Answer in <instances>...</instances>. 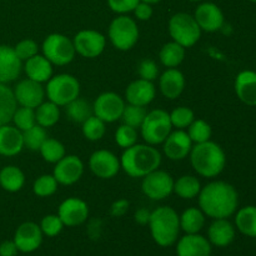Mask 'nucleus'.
<instances>
[{
  "mask_svg": "<svg viewBox=\"0 0 256 256\" xmlns=\"http://www.w3.org/2000/svg\"><path fill=\"white\" fill-rule=\"evenodd\" d=\"M198 202L205 216L212 220L229 219L239 208V194L234 185L222 180H214L202 186Z\"/></svg>",
  "mask_w": 256,
  "mask_h": 256,
  "instance_id": "1",
  "label": "nucleus"
},
{
  "mask_svg": "<svg viewBox=\"0 0 256 256\" xmlns=\"http://www.w3.org/2000/svg\"><path fill=\"white\" fill-rule=\"evenodd\" d=\"M162 152L149 144H135L124 149L120 156L122 169L130 178H144L162 165Z\"/></svg>",
  "mask_w": 256,
  "mask_h": 256,
  "instance_id": "2",
  "label": "nucleus"
},
{
  "mask_svg": "<svg viewBox=\"0 0 256 256\" xmlns=\"http://www.w3.org/2000/svg\"><path fill=\"white\" fill-rule=\"evenodd\" d=\"M189 158L195 172L206 179L219 176L226 166V154L224 149L212 140L192 145Z\"/></svg>",
  "mask_w": 256,
  "mask_h": 256,
  "instance_id": "3",
  "label": "nucleus"
},
{
  "mask_svg": "<svg viewBox=\"0 0 256 256\" xmlns=\"http://www.w3.org/2000/svg\"><path fill=\"white\" fill-rule=\"evenodd\" d=\"M148 225L152 240L159 246H172L179 239L180 219L174 208L159 206L152 210Z\"/></svg>",
  "mask_w": 256,
  "mask_h": 256,
  "instance_id": "4",
  "label": "nucleus"
},
{
  "mask_svg": "<svg viewBox=\"0 0 256 256\" xmlns=\"http://www.w3.org/2000/svg\"><path fill=\"white\" fill-rule=\"evenodd\" d=\"M168 30L172 42H178L185 49L194 46L200 40L202 32L194 15L182 12H176L170 18Z\"/></svg>",
  "mask_w": 256,
  "mask_h": 256,
  "instance_id": "5",
  "label": "nucleus"
},
{
  "mask_svg": "<svg viewBox=\"0 0 256 256\" xmlns=\"http://www.w3.org/2000/svg\"><path fill=\"white\" fill-rule=\"evenodd\" d=\"M139 26L136 20L128 15H118L110 22L108 38L115 49L120 52L132 50L139 40Z\"/></svg>",
  "mask_w": 256,
  "mask_h": 256,
  "instance_id": "6",
  "label": "nucleus"
},
{
  "mask_svg": "<svg viewBox=\"0 0 256 256\" xmlns=\"http://www.w3.org/2000/svg\"><path fill=\"white\" fill-rule=\"evenodd\" d=\"M172 132V125L170 122V115L164 109H154L148 112L142 126L140 135L145 144L158 146L162 144L168 135Z\"/></svg>",
  "mask_w": 256,
  "mask_h": 256,
  "instance_id": "7",
  "label": "nucleus"
},
{
  "mask_svg": "<svg viewBox=\"0 0 256 256\" xmlns=\"http://www.w3.org/2000/svg\"><path fill=\"white\" fill-rule=\"evenodd\" d=\"M45 94L48 100L58 106H66L70 102L79 98L80 82L74 75L66 72L52 75L46 82Z\"/></svg>",
  "mask_w": 256,
  "mask_h": 256,
  "instance_id": "8",
  "label": "nucleus"
},
{
  "mask_svg": "<svg viewBox=\"0 0 256 256\" xmlns=\"http://www.w3.org/2000/svg\"><path fill=\"white\" fill-rule=\"evenodd\" d=\"M42 55L56 66L69 65L76 55L72 39L60 32H52L48 35L42 42Z\"/></svg>",
  "mask_w": 256,
  "mask_h": 256,
  "instance_id": "9",
  "label": "nucleus"
},
{
  "mask_svg": "<svg viewBox=\"0 0 256 256\" xmlns=\"http://www.w3.org/2000/svg\"><path fill=\"white\" fill-rule=\"evenodd\" d=\"M142 192L154 202L166 199L174 192V178L165 170H154L142 178Z\"/></svg>",
  "mask_w": 256,
  "mask_h": 256,
  "instance_id": "10",
  "label": "nucleus"
},
{
  "mask_svg": "<svg viewBox=\"0 0 256 256\" xmlns=\"http://www.w3.org/2000/svg\"><path fill=\"white\" fill-rule=\"evenodd\" d=\"M76 54L86 59H95L104 52L106 48V36L92 29L80 30L72 38Z\"/></svg>",
  "mask_w": 256,
  "mask_h": 256,
  "instance_id": "11",
  "label": "nucleus"
},
{
  "mask_svg": "<svg viewBox=\"0 0 256 256\" xmlns=\"http://www.w3.org/2000/svg\"><path fill=\"white\" fill-rule=\"evenodd\" d=\"M126 102L119 94L114 92H105L92 102V112L104 122L110 124L120 120Z\"/></svg>",
  "mask_w": 256,
  "mask_h": 256,
  "instance_id": "12",
  "label": "nucleus"
},
{
  "mask_svg": "<svg viewBox=\"0 0 256 256\" xmlns=\"http://www.w3.org/2000/svg\"><path fill=\"white\" fill-rule=\"evenodd\" d=\"M89 169L95 176L102 180L112 179L122 170L120 158L106 149L95 150L89 158Z\"/></svg>",
  "mask_w": 256,
  "mask_h": 256,
  "instance_id": "13",
  "label": "nucleus"
},
{
  "mask_svg": "<svg viewBox=\"0 0 256 256\" xmlns=\"http://www.w3.org/2000/svg\"><path fill=\"white\" fill-rule=\"evenodd\" d=\"M54 165L52 176L59 185H65V186L74 185L84 175V162L78 155H65Z\"/></svg>",
  "mask_w": 256,
  "mask_h": 256,
  "instance_id": "14",
  "label": "nucleus"
},
{
  "mask_svg": "<svg viewBox=\"0 0 256 256\" xmlns=\"http://www.w3.org/2000/svg\"><path fill=\"white\" fill-rule=\"evenodd\" d=\"M12 92L18 106L30 108V109H36L46 98L45 86H42V82H34L28 78L20 80L12 89Z\"/></svg>",
  "mask_w": 256,
  "mask_h": 256,
  "instance_id": "15",
  "label": "nucleus"
},
{
  "mask_svg": "<svg viewBox=\"0 0 256 256\" xmlns=\"http://www.w3.org/2000/svg\"><path fill=\"white\" fill-rule=\"evenodd\" d=\"M44 239L40 225L34 222H25L20 224L15 230L12 240L16 245L19 252H32L40 248Z\"/></svg>",
  "mask_w": 256,
  "mask_h": 256,
  "instance_id": "16",
  "label": "nucleus"
},
{
  "mask_svg": "<svg viewBox=\"0 0 256 256\" xmlns=\"http://www.w3.org/2000/svg\"><path fill=\"white\" fill-rule=\"evenodd\" d=\"M58 215L65 226H79V225L84 224L89 218V206H88L86 202L80 198H68L59 205Z\"/></svg>",
  "mask_w": 256,
  "mask_h": 256,
  "instance_id": "17",
  "label": "nucleus"
},
{
  "mask_svg": "<svg viewBox=\"0 0 256 256\" xmlns=\"http://www.w3.org/2000/svg\"><path fill=\"white\" fill-rule=\"evenodd\" d=\"M162 152L172 162H182L189 156L192 149V142L186 130H172L162 142Z\"/></svg>",
  "mask_w": 256,
  "mask_h": 256,
  "instance_id": "18",
  "label": "nucleus"
},
{
  "mask_svg": "<svg viewBox=\"0 0 256 256\" xmlns=\"http://www.w3.org/2000/svg\"><path fill=\"white\" fill-rule=\"evenodd\" d=\"M194 18L202 32H216L222 29L225 24V16L222 10L216 4L210 2L198 5Z\"/></svg>",
  "mask_w": 256,
  "mask_h": 256,
  "instance_id": "19",
  "label": "nucleus"
},
{
  "mask_svg": "<svg viewBox=\"0 0 256 256\" xmlns=\"http://www.w3.org/2000/svg\"><path fill=\"white\" fill-rule=\"evenodd\" d=\"M156 96V86L154 82L144 79H136L128 85L125 90V102L126 104L145 106L152 104Z\"/></svg>",
  "mask_w": 256,
  "mask_h": 256,
  "instance_id": "20",
  "label": "nucleus"
},
{
  "mask_svg": "<svg viewBox=\"0 0 256 256\" xmlns=\"http://www.w3.org/2000/svg\"><path fill=\"white\" fill-rule=\"evenodd\" d=\"M175 244L176 256H212V245L200 232L185 234Z\"/></svg>",
  "mask_w": 256,
  "mask_h": 256,
  "instance_id": "21",
  "label": "nucleus"
},
{
  "mask_svg": "<svg viewBox=\"0 0 256 256\" xmlns=\"http://www.w3.org/2000/svg\"><path fill=\"white\" fill-rule=\"evenodd\" d=\"M22 72V62L10 45H0V82H15Z\"/></svg>",
  "mask_w": 256,
  "mask_h": 256,
  "instance_id": "22",
  "label": "nucleus"
},
{
  "mask_svg": "<svg viewBox=\"0 0 256 256\" xmlns=\"http://www.w3.org/2000/svg\"><path fill=\"white\" fill-rule=\"evenodd\" d=\"M185 85V75L178 68H170L159 75V90L169 100L178 99L184 92Z\"/></svg>",
  "mask_w": 256,
  "mask_h": 256,
  "instance_id": "23",
  "label": "nucleus"
},
{
  "mask_svg": "<svg viewBox=\"0 0 256 256\" xmlns=\"http://www.w3.org/2000/svg\"><path fill=\"white\" fill-rule=\"evenodd\" d=\"M236 228L229 219H214L208 228V240L212 246L226 248L235 240Z\"/></svg>",
  "mask_w": 256,
  "mask_h": 256,
  "instance_id": "24",
  "label": "nucleus"
},
{
  "mask_svg": "<svg viewBox=\"0 0 256 256\" xmlns=\"http://www.w3.org/2000/svg\"><path fill=\"white\" fill-rule=\"evenodd\" d=\"M22 149V132L14 125H0V155L6 158L16 156Z\"/></svg>",
  "mask_w": 256,
  "mask_h": 256,
  "instance_id": "25",
  "label": "nucleus"
},
{
  "mask_svg": "<svg viewBox=\"0 0 256 256\" xmlns=\"http://www.w3.org/2000/svg\"><path fill=\"white\" fill-rule=\"evenodd\" d=\"M235 94L242 104L256 106V72L242 70L235 78Z\"/></svg>",
  "mask_w": 256,
  "mask_h": 256,
  "instance_id": "26",
  "label": "nucleus"
},
{
  "mask_svg": "<svg viewBox=\"0 0 256 256\" xmlns=\"http://www.w3.org/2000/svg\"><path fill=\"white\" fill-rule=\"evenodd\" d=\"M54 65L44 56V55H35L32 59L26 60L22 64V70L26 74L28 79H32L38 82H46L52 76Z\"/></svg>",
  "mask_w": 256,
  "mask_h": 256,
  "instance_id": "27",
  "label": "nucleus"
},
{
  "mask_svg": "<svg viewBox=\"0 0 256 256\" xmlns=\"http://www.w3.org/2000/svg\"><path fill=\"white\" fill-rule=\"evenodd\" d=\"M25 174L15 165H6L0 170V186L8 192H18L24 188Z\"/></svg>",
  "mask_w": 256,
  "mask_h": 256,
  "instance_id": "28",
  "label": "nucleus"
},
{
  "mask_svg": "<svg viewBox=\"0 0 256 256\" xmlns=\"http://www.w3.org/2000/svg\"><path fill=\"white\" fill-rule=\"evenodd\" d=\"M180 230L185 234H198L205 226L206 216L200 208H188L179 215Z\"/></svg>",
  "mask_w": 256,
  "mask_h": 256,
  "instance_id": "29",
  "label": "nucleus"
},
{
  "mask_svg": "<svg viewBox=\"0 0 256 256\" xmlns=\"http://www.w3.org/2000/svg\"><path fill=\"white\" fill-rule=\"evenodd\" d=\"M235 228L248 238H256V206L246 205L235 212Z\"/></svg>",
  "mask_w": 256,
  "mask_h": 256,
  "instance_id": "30",
  "label": "nucleus"
},
{
  "mask_svg": "<svg viewBox=\"0 0 256 256\" xmlns=\"http://www.w3.org/2000/svg\"><path fill=\"white\" fill-rule=\"evenodd\" d=\"M185 52H186V49L184 46L172 40L162 46L159 52V60L166 69L178 68L184 62Z\"/></svg>",
  "mask_w": 256,
  "mask_h": 256,
  "instance_id": "31",
  "label": "nucleus"
},
{
  "mask_svg": "<svg viewBox=\"0 0 256 256\" xmlns=\"http://www.w3.org/2000/svg\"><path fill=\"white\" fill-rule=\"evenodd\" d=\"M200 190H202L200 180L194 175H182L174 180V192L184 200L198 198Z\"/></svg>",
  "mask_w": 256,
  "mask_h": 256,
  "instance_id": "32",
  "label": "nucleus"
},
{
  "mask_svg": "<svg viewBox=\"0 0 256 256\" xmlns=\"http://www.w3.org/2000/svg\"><path fill=\"white\" fill-rule=\"evenodd\" d=\"M18 108L14 92L8 84L0 82V125L10 124Z\"/></svg>",
  "mask_w": 256,
  "mask_h": 256,
  "instance_id": "33",
  "label": "nucleus"
},
{
  "mask_svg": "<svg viewBox=\"0 0 256 256\" xmlns=\"http://www.w3.org/2000/svg\"><path fill=\"white\" fill-rule=\"evenodd\" d=\"M35 119H36V124L45 128V129L52 128L60 120V106H58L50 100H48V102L44 100L35 109Z\"/></svg>",
  "mask_w": 256,
  "mask_h": 256,
  "instance_id": "34",
  "label": "nucleus"
},
{
  "mask_svg": "<svg viewBox=\"0 0 256 256\" xmlns=\"http://www.w3.org/2000/svg\"><path fill=\"white\" fill-rule=\"evenodd\" d=\"M65 112L70 122H75V124H82L86 119H89L92 112V104H90L88 100L82 99V98H76L72 102L65 106Z\"/></svg>",
  "mask_w": 256,
  "mask_h": 256,
  "instance_id": "35",
  "label": "nucleus"
},
{
  "mask_svg": "<svg viewBox=\"0 0 256 256\" xmlns=\"http://www.w3.org/2000/svg\"><path fill=\"white\" fill-rule=\"evenodd\" d=\"M39 152L42 159L49 164H56L59 160H62L66 155L64 144L58 139H54V138H46V140L42 142Z\"/></svg>",
  "mask_w": 256,
  "mask_h": 256,
  "instance_id": "36",
  "label": "nucleus"
},
{
  "mask_svg": "<svg viewBox=\"0 0 256 256\" xmlns=\"http://www.w3.org/2000/svg\"><path fill=\"white\" fill-rule=\"evenodd\" d=\"M82 132L85 139L89 142H99L106 132V122L95 115H92L82 124Z\"/></svg>",
  "mask_w": 256,
  "mask_h": 256,
  "instance_id": "37",
  "label": "nucleus"
},
{
  "mask_svg": "<svg viewBox=\"0 0 256 256\" xmlns=\"http://www.w3.org/2000/svg\"><path fill=\"white\" fill-rule=\"evenodd\" d=\"M48 134L46 129L40 125L35 124L30 129L22 132V140H24V148L30 152H39L42 142L46 140Z\"/></svg>",
  "mask_w": 256,
  "mask_h": 256,
  "instance_id": "38",
  "label": "nucleus"
},
{
  "mask_svg": "<svg viewBox=\"0 0 256 256\" xmlns=\"http://www.w3.org/2000/svg\"><path fill=\"white\" fill-rule=\"evenodd\" d=\"M188 135L192 139V144H200L208 140H212V129L208 122L204 119H195L186 129Z\"/></svg>",
  "mask_w": 256,
  "mask_h": 256,
  "instance_id": "39",
  "label": "nucleus"
},
{
  "mask_svg": "<svg viewBox=\"0 0 256 256\" xmlns=\"http://www.w3.org/2000/svg\"><path fill=\"white\" fill-rule=\"evenodd\" d=\"M146 114L148 110L145 106H138V105L126 104L124 110H122L120 120L122 122V124L129 125V126L135 128V129H140Z\"/></svg>",
  "mask_w": 256,
  "mask_h": 256,
  "instance_id": "40",
  "label": "nucleus"
},
{
  "mask_svg": "<svg viewBox=\"0 0 256 256\" xmlns=\"http://www.w3.org/2000/svg\"><path fill=\"white\" fill-rule=\"evenodd\" d=\"M58 186L59 184L52 176V174H44L35 179L34 184H32V192L38 198H49L56 192Z\"/></svg>",
  "mask_w": 256,
  "mask_h": 256,
  "instance_id": "41",
  "label": "nucleus"
},
{
  "mask_svg": "<svg viewBox=\"0 0 256 256\" xmlns=\"http://www.w3.org/2000/svg\"><path fill=\"white\" fill-rule=\"evenodd\" d=\"M170 122H172V129L186 130L189 125L195 120V114L190 108L178 106L169 112Z\"/></svg>",
  "mask_w": 256,
  "mask_h": 256,
  "instance_id": "42",
  "label": "nucleus"
},
{
  "mask_svg": "<svg viewBox=\"0 0 256 256\" xmlns=\"http://www.w3.org/2000/svg\"><path fill=\"white\" fill-rule=\"evenodd\" d=\"M14 126H16L20 132H25V130L30 129L36 124V119H35V109H30V108L18 106L15 110L14 115L12 119Z\"/></svg>",
  "mask_w": 256,
  "mask_h": 256,
  "instance_id": "43",
  "label": "nucleus"
},
{
  "mask_svg": "<svg viewBox=\"0 0 256 256\" xmlns=\"http://www.w3.org/2000/svg\"><path fill=\"white\" fill-rule=\"evenodd\" d=\"M114 138L118 146H120L122 149H128V148L136 144L139 134H138V129H135V128L122 124L115 132Z\"/></svg>",
  "mask_w": 256,
  "mask_h": 256,
  "instance_id": "44",
  "label": "nucleus"
},
{
  "mask_svg": "<svg viewBox=\"0 0 256 256\" xmlns=\"http://www.w3.org/2000/svg\"><path fill=\"white\" fill-rule=\"evenodd\" d=\"M40 229H42L44 236L48 238H55L62 232L65 225L62 224V219L58 214H49L45 215L40 222Z\"/></svg>",
  "mask_w": 256,
  "mask_h": 256,
  "instance_id": "45",
  "label": "nucleus"
},
{
  "mask_svg": "<svg viewBox=\"0 0 256 256\" xmlns=\"http://www.w3.org/2000/svg\"><path fill=\"white\" fill-rule=\"evenodd\" d=\"M14 48L15 54L22 62L39 54V45L32 39H22Z\"/></svg>",
  "mask_w": 256,
  "mask_h": 256,
  "instance_id": "46",
  "label": "nucleus"
},
{
  "mask_svg": "<svg viewBox=\"0 0 256 256\" xmlns=\"http://www.w3.org/2000/svg\"><path fill=\"white\" fill-rule=\"evenodd\" d=\"M138 74L140 79L155 82L159 78V68L152 59H144L138 65Z\"/></svg>",
  "mask_w": 256,
  "mask_h": 256,
  "instance_id": "47",
  "label": "nucleus"
},
{
  "mask_svg": "<svg viewBox=\"0 0 256 256\" xmlns=\"http://www.w3.org/2000/svg\"><path fill=\"white\" fill-rule=\"evenodd\" d=\"M140 0H108V5L112 12H116L118 15H128L134 12Z\"/></svg>",
  "mask_w": 256,
  "mask_h": 256,
  "instance_id": "48",
  "label": "nucleus"
},
{
  "mask_svg": "<svg viewBox=\"0 0 256 256\" xmlns=\"http://www.w3.org/2000/svg\"><path fill=\"white\" fill-rule=\"evenodd\" d=\"M134 15L140 22H148L152 16V5L140 2L134 9Z\"/></svg>",
  "mask_w": 256,
  "mask_h": 256,
  "instance_id": "49",
  "label": "nucleus"
},
{
  "mask_svg": "<svg viewBox=\"0 0 256 256\" xmlns=\"http://www.w3.org/2000/svg\"><path fill=\"white\" fill-rule=\"evenodd\" d=\"M130 208V202L126 199L115 200L110 206V215L114 218H122L128 212Z\"/></svg>",
  "mask_w": 256,
  "mask_h": 256,
  "instance_id": "50",
  "label": "nucleus"
},
{
  "mask_svg": "<svg viewBox=\"0 0 256 256\" xmlns=\"http://www.w3.org/2000/svg\"><path fill=\"white\" fill-rule=\"evenodd\" d=\"M19 250L15 245L14 240H4L0 244V256H16Z\"/></svg>",
  "mask_w": 256,
  "mask_h": 256,
  "instance_id": "51",
  "label": "nucleus"
},
{
  "mask_svg": "<svg viewBox=\"0 0 256 256\" xmlns=\"http://www.w3.org/2000/svg\"><path fill=\"white\" fill-rule=\"evenodd\" d=\"M150 215H152V212L148 210L146 208H140L135 212L134 214V220L136 224L139 225H148L149 224V220H150Z\"/></svg>",
  "mask_w": 256,
  "mask_h": 256,
  "instance_id": "52",
  "label": "nucleus"
},
{
  "mask_svg": "<svg viewBox=\"0 0 256 256\" xmlns=\"http://www.w3.org/2000/svg\"><path fill=\"white\" fill-rule=\"evenodd\" d=\"M140 2H146V4H150V5H154V4H158V2H160L162 0H140Z\"/></svg>",
  "mask_w": 256,
  "mask_h": 256,
  "instance_id": "53",
  "label": "nucleus"
},
{
  "mask_svg": "<svg viewBox=\"0 0 256 256\" xmlns=\"http://www.w3.org/2000/svg\"><path fill=\"white\" fill-rule=\"evenodd\" d=\"M188 2H204V0H188Z\"/></svg>",
  "mask_w": 256,
  "mask_h": 256,
  "instance_id": "54",
  "label": "nucleus"
},
{
  "mask_svg": "<svg viewBox=\"0 0 256 256\" xmlns=\"http://www.w3.org/2000/svg\"><path fill=\"white\" fill-rule=\"evenodd\" d=\"M250 2H255V4H256V0H250Z\"/></svg>",
  "mask_w": 256,
  "mask_h": 256,
  "instance_id": "55",
  "label": "nucleus"
}]
</instances>
